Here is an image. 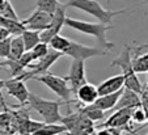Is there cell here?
<instances>
[{"label": "cell", "instance_id": "1", "mask_svg": "<svg viewBox=\"0 0 148 135\" xmlns=\"http://www.w3.org/2000/svg\"><path fill=\"white\" fill-rule=\"evenodd\" d=\"M66 26L73 29V30H77L80 33L88 34V36H93L96 37V40L98 41V45L100 47L105 49V50H112L114 47V43L109 42L106 40V32L113 29V26H110L109 24H103V23H87V21H81V20H75V19H71L67 17L66 19Z\"/></svg>", "mask_w": 148, "mask_h": 135}, {"label": "cell", "instance_id": "2", "mask_svg": "<svg viewBox=\"0 0 148 135\" xmlns=\"http://www.w3.org/2000/svg\"><path fill=\"white\" fill-rule=\"evenodd\" d=\"M67 7L83 11L85 13L90 14V16L96 17L100 23L103 24H110L115 16L127 13V12H132V9H119V11H109L105 9L98 0H67Z\"/></svg>", "mask_w": 148, "mask_h": 135}, {"label": "cell", "instance_id": "3", "mask_svg": "<svg viewBox=\"0 0 148 135\" xmlns=\"http://www.w3.org/2000/svg\"><path fill=\"white\" fill-rule=\"evenodd\" d=\"M64 104L63 101H54V100H46L39 96L30 93L28 99V105L30 109L36 110L45 123H62L63 115L60 114L59 109Z\"/></svg>", "mask_w": 148, "mask_h": 135}, {"label": "cell", "instance_id": "4", "mask_svg": "<svg viewBox=\"0 0 148 135\" xmlns=\"http://www.w3.org/2000/svg\"><path fill=\"white\" fill-rule=\"evenodd\" d=\"M112 66L119 67L122 71V75L125 76V85L129 89L135 90L136 93L142 95L144 88H143L140 80L138 79V75L134 70L132 66V56H131V47L129 45H126L125 49L122 50V53L110 63Z\"/></svg>", "mask_w": 148, "mask_h": 135}, {"label": "cell", "instance_id": "5", "mask_svg": "<svg viewBox=\"0 0 148 135\" xmlns=\"http://www.w3.org/2000/svg\"><path fill=\"white\" fill-rule=\"evenodd\" d=\"M33 79L37 80V82H39V83H42L43 85H46L50 90H53L66 105L70 106V105L73 102L72 95L75 96V93H73L72 88L70 87L68 82L66 80V77L55 76V75H53V73L47 72V73H43V75L36 76Z\"/></svg>", "mask_w": 148, "mask_h": 135}, {"label": "cell", "instance_id": "6", "mask_svg": "<svg viewBox=\"0 0 148 135\" xmlns=\"http://www.w3.org/2000/svg\"><path fill=\"white\" fill-rule=\"evenodd\" d=\"M62 55H63V53L56 51V50H54V49L50 47L49 53L46 54L45 56H42L41 59H38L36 63H32V64L28 67V71H24V72L21 73V75H18L17 77H20V79H23L26 82V80L33 79V77H36V76H38V75L47 73L49 70H50V67L60 58Z\"/></svg>", "mask_w": 148, "mask_h": 135}, {"label": "cell", "instance_id": "7", "mask_svg": "<svg viewBox=\"0 0 148 135\" xmlns=\"http://www.w3.org/2000/svg\"><path fill=\"white\" fill-rule=\"evenodd\" d=\"M67 4L59 3L58 7H56V11L54 12L53 14V20H51L50 25H49L47 29L41 32V41L42 42L49 43V41L53 38L54 36L59 34V32L62 30L63 26H66V11H67Z\"/></svg>", "mask_w": 148, "mask_h": 135}, {"label": "cell", "instance_id": "8", "mask_svg": "<svg viewBox=\"0 0 148 135\" xmlns=\"http://www.w3.org/2000/svg\"><path fill=\"white\" fill-rule=\"evenodd\" d=\"M4 88L7 89V93L20 102L18 105H12V108H24L28 104V99L30 92L28 90L25 84V80L20 79L17 76L11 77L8 80H4Z\"/></svg>", "mask_w": 148, "mask_h": 135}, {"label": "cell", "instance_id": "9", "mask_svg": "<svg viewBox=\"0 0 148 135\" xmlns=\"http://www.w3.org/2000/svg\"><path fill=\"white\" fill-rule=\"evenodd\" d=\"M108 50L102 47H92V46H85L83 43L75 42L71 41L70 47L64 51V55L71 56L72 59H81V60H87L89 58H95V56H102L106 55Z\"/></svg>", "mask_w": 148, "mask_h": 135}, {"label": "cell", "instance_id": "10", "mask_svg": "<svg viewBox=\"0 0 148 135\" xmlns=\"http://www.w3.org/2000/svg\"><path fill=\"white\" fill-rule=\"evenodd\" d=\"M66 80L68 82L70 87L72 88L73 93L81 87L83 84L87 83V76H85V64L84 60L81 59H73L71 63V68L68 71L67 76H64Z\"/></svg>", "mask_w": 148, "mask_h": 135}, {"label": "cell", "instance_id": "11", "mask_svg": "<svg viewBox=\"0 0 148 135\" xmlns=\"http://www.w3.org/2000/svg\"><path fill=\"white\" fill-rule=\"evenodd\" d=\"M131 114H132V109L130 108H123V109H118L115 110L114 114H112L108 118L106 122H103L101 125V127H115V129H121V130H127L131 131L130 127V122L131 119Z\"/></svg>", "mask_w": 148, "mask_h": 135}, {"label": "cell", "instance_id": "12", "mask_svg": "<svg viewBox=\"0 0 148 135\" xmlns=\"http://www.w3.org/2000/svg\"><path fill=\"white\" fill-rule=\"evenodd\" d=\"M53 14L54 13H49V12L41 11V9L37 8L28 19L23 20V23H24V25L26 26V29L42 32L49 28L51 20H53Z\"/></svg>", "mask_w": 148, "mask_h": 135}, {"label": "cell", "instance_id": "13", "mask_svg": "<svg viewBox=\"0 0 148 135\" xmlns=\"http://www.w3.org/2000/svg\"><path fill=\"white\" fill-rule=\"evenodd\" d=\"M139 106H142V97H140V95L132 89L125 88L119 97V100H118L117 105H115L114 110L123 109V108L134 109V108H139Z\"/></svg>", "mask_w": 148, "mask_h": 135}, {"label": "cell", "instance_id": "14", "mask_svg": "<svg viewBox=\"0 0 148 135\" xmlns=\"http://www.w3.org/2000/svg\"><path fill=\"white\" fill-rule=\"evenodd\" d=\"M98 96H100V93H98L97 87L89 84V83L83 84L75 93V97L77 99V101L84 105L95 104V101L98 99Z\"/></svg>", "mask_w": 148, "mask_h": 135}, {"label": "cell", "instance_id": "15", "mask_svg": "<svg viewBox=\"0 0 148 135\" xmlns=\"http://www.w3.org/2000/svg\"><path fill=\"white\" fill-rule=\"evenodd\" d=\"M123 87H125V76L122 73H119V75L112 76V77L106 79L105 82H102L97 87V89H98L100 96H103V95H109V93L117 92V90L122 89Z\"/></svg>", "mask_w": 148, "mask_h": 135}, {"label": "cell", "instance_id": "16", "mask_svg": "<svg viewBox=\"0 0 148 135\" xmlns=\"http://www.w3.org/2000/svg\"><path fill=\"white\" fill-rule=\"evenodd\" d=\"M76 110L84 114L87 118H89L90 121L96 122V121H101L105 118V110H102L101 108H98L96 104H88V105H79L76 102Z\"/></svg>", "mask_w": 148, "mask_h": 135}, {"label": "cell", "instance_id": "17", "mask_svg": "<svg viewBox=\"0 0 148 135\" xmlns=\"http://www.w3.org/2000/svg\"><path fill=\"white\" fill-rule=\"evenodd\" d=\"M123 92V88L114 93H109V95H103V96H98V99L95 101V104L97 105L98 108H101L102 110L108 112V110H112L115 108L118 100H119L121 95Z\"/></svg>", "mask_w": 148, "mask_h": 135}, {"label": "cell", "instance_id": "18", "mask_svg": "<svg viewBox=\"0 0 148 135\" xmlns=\"http://www.w3.org/2000/svg\"><path fill=\"white\" fill-rule=\"evenodd\" d=\"M0 26L5 28L11 36H21L26 30V26L24 25L23 20H12L7 17L0 16Z\"/></svg>", "mask_w": 148, "mask_h": 135}, {"label": "cell", "instance_id": "19", "mask_svg": "<svg viewBox=\"0 0 148 135\" xmlns=\"http://www.w3.org/2000/svg\"><path fill=\"white\" fill-rule=\"evenodd\" d=\"M26 53L25 43H24L23 36H14L12 37V42H11V54H9V59H18L24 54ZM7 58V59H8Z\"/></svg>", "mask_w": 148, "mask_h": 135}, {"label": "cell", "instance_id": "20", "mask_svg": "<svg viewBox=\"0 0 148 135\" xmlns=\"http://www.w3.org/2000/svg\"><path fill=\"white\" fill-rule=\"evenodd\" d=\"M66 132H68V130L63 123H45L33 135H59Z\"/></svg>", "mask_w": 148, "mask_h": 135}, {"label": "cell", "instance_id": "21", "mask_svg": "<svg viewBox=\"0 0 148 135\" xmlns=\"http://www.w3.org/2000/svg\"><path fill=\"white\" fill-rule=\"evenodd\" d=\"M23 40L25 43L26 51H30L34 46H37L41 42V32L38 30H32V29H26L23 34Z\"/></svg>", "mask_w": 148, "mask_h": 135}, {"label": "cell", "instance_id": "22", "mask_svg": "<svg viewBox=\"0 0 148 135\" xmlns=\"http://www.w3.org/2000/svg\"><path fill=\"white\" fill-rule=\"evenodd\" d=\"M70 43H71V40H68V38H66V37L60 36V34L54 36L53 38L49 41V46H50L51 49H54V50L63 53V55H64V51L70 47Z\"/></svg>", "mask_w": 148, "mask_h": 135}, {"label": "cell", "instance_id": "23", "mask_svg": "<svg viewBox=\"0 0 148 135\" xmlns=\"http://www.w3.org/2000/svg\"><path fill=\"white\" fill-rule=\"evenodd\" d=\"M132 66L136 73H148V53L132 58Z\"/></svg>", "mask_w": 148, "mask_h": 135}, {"label": "cell", "instance_id": "24", "mask_svg": "<svg viewBox=\"0 0 148 135\" xmlns=\"http://www.w3.org/2000/svg\"><path fill=\"white\" fill-rule=\"evenodd\" d=\"M0 16L7 17V19H12V20H20L18 14L16 13L13 5L9 0H5L3 4H0Z\"/></svg>", "mask_w": 148, "mask_h": 135}, {"label": "cell", "instance_id": "25", "mask_svg": "<svg viewBox=\"0 0 148 135\" xmlns=\"http://www.w3.org/2000/svg\"><path fill=\"white\" fill-rule=\"evenodd\" d=\"M58 4V0H37V8L41 11L49 12V13H54L56 11Z\"/></svg>", "mask_w": 148, "mask_h": 135}, {"label": "cell", "instance_id": "26", "mask_svg": "<svg viewBox=\"0 0 148 135\" xmlns=\"http://www.w3.org/2000/svg\"><path fill=\"white\" fill-rule=\"evenodd\" d=\"M49 50H50V46H49V43H46V42H39L37 46H34L33 49H32V54H33V56H34V59L36 60H38V59H41L42 56H45L46 54L49 53Z\"/></svg>", "mask_w": 148, "mask_h": 135}, {"label": "cell", "instance_id": "27", "mask_svg": "<svg viewBox=\"0 0 148 135\" xmlns=\"http://www.w3.org/2000/svg\"><path fill=\"white\" fill-rule=\"evenodd\" d=\"M12 37L13 36H9L7 38L0 41V58L3 59H7L11 54V42H12Z\"/></svg>", "mask_w": 148, "mask_h": 135}, {"label": "cell", "instance_id": "28", "mask_svg": "<svg viewBox=\"0 0 148 135\" xmlns=\"http://www.w3.org/2000/svg\"><path fill=\"white\" fill-rule=\"evenodd\" d=\"M131 119L136 123H142V122L147 121V114H145L144 109L142 106L139 108H134L132 109V114H131Z\"/></svg>", "mask_w": 148, "mask_h": 135}, {"label": "cell", "instance_id": "29", "mask_svg": "<svg viewBox=\"0 0 148 135\" xmlns=\"http://www.w3.org/2000/svg\"><path fill=\"white\" fill-rule=\"evenodd\" d=\"M11 34H9V32L5 28H3V26H0V41L4 40V38H7V37H9Z\"/></svg>", "mask_w": 148, "mask_h": 135}, {"label": "cell", "instance_id": "30", "mask_svg": "<svg viewBox=\"0 0 148 135\" xmlns=\"http://www.w3.org/2000/svg\"><path fill=\"white\" fill-rule=\"evenodd\" d=\"M4 88V80H0V100H3V96H1V89Z\"/></svg>", "mask_w": 148, "mask_h": 135}, {"label": "cell", "instance_id": "31", "mask_svg": "<svg viewBox=\"0 0 148 135\" xmlns=\"http://www.w3.org/2000/svg\"><path fill=\"white\" fill-rule=\"evenodd\" d=\"M88 135H97V132H95V131H93V132H90V134H88Z\"/></svg>", "mask_w": 148, "mask_h": 135}, {"label": "cell", "instance_id": "32", "mask_svg": "<svg viewBox=\"0 0 148 135\" xmlns=\"http://www.w3.org/2000/svg\"><path fill=\"white\" fill-rule=\"evenodd\" d=\"M4 1H5V0H0V4H3Z\"/></svg>", "mask_w": 148, "mask_h": 135}, {"label": "cell", "instance_id": "33", "mask_svg": "<svg viewBox=\"0 0 148 135\" xmlns=\"http://www.w3.org/2000/svg\"><path fill=\"white\" fill-rule=\"evenodd\" d=\"M142 3H148V0H143Z\"/></svg>", "mask_w": 148, "mask_h": 135}, {"label": "cell", "instance_id": "34", "mask_svg": "<svg viewBox=\"0 0 148 135\" xmlns=\"http://www.w3.org/2000/svg\"><path fill=\"white\" fill-rule=\"evenodd\" d=\"M143 46H148V42H147V43H145V45H143Z\"/></svg>", "mask_w": 148, "mask_h": 135}, {"label": "cell", "instance_id": "35", "mask_svg": "<svg viewBox=\"0 0 148 135\" xmlns=\"http://www.w3.org/2000/svg\"><path fill=\"white\" fill-rule=\"evenodd\" d=\"M66 134H67V132H66ZM66 134H59V135H66Z\"/></svg>", "mask_w": 148, "mask_h": 135}, {"label": "cell", "instance_id": "36", "mask_svg": "<svg viewBox=\"0 0 148 135\" xmlns=\"http://www.w3.org/2000/svg\"><path fill=\"white\" fill-rule=\"evenodd\" d=\"M106 1H108V3H110V0H106Z\"/></svg>", "mask_w": 148, "mask_h": 135}, {"label": "cell", "instance_id": "37", "mask_svg": "<svg viewBox=\"0 0 148 135\" xmlns=\"http://www.w3.org/2000/svg\"><path fill=\"white\" fill-rule=\"evenodd\" d=\"M0 67H1V66H0Z\"/></svg>", "mask_w": 148, "mask_h": 135}]
</instances>
